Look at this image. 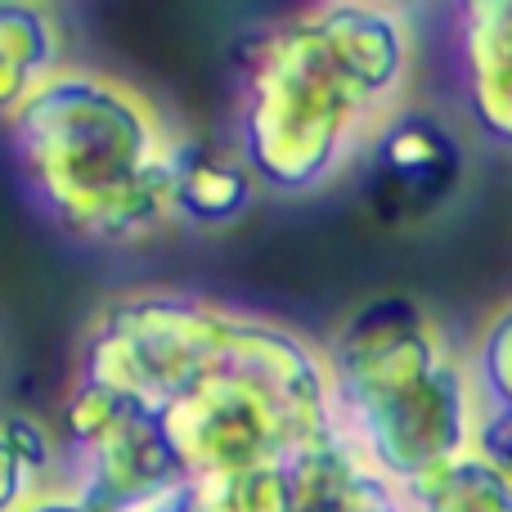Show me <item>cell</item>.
<instances>
[{"instance_id": "cell-1", "label": "cell", "mask_w": 512, "mask_h": 512, "mask_svg": "<svg viewBox=\"0 0 512 512\" xmlns=\"http://www.w3.org/2000/svg\"><path fill=\"white\" fill-rule=\"evenodd\" d=\"M243 162L274 194H315L378 135L414 72L400 9L333 0L243 36Z\"/></svg>"}, {"instance_id": "cell-2", "label": "cell", "mask_w": 512, "mask_h": 512, "mask_svg": "<svg viewBox=\"0 0 512 512\" xmlns=\"http://www.w3.org/2000/svg\"><path fill=\"white\" fill-rule=\"evenodd\" d=\"M14 149L41 203L72 234L135 243L176 221V135L135 86L59 68L14 117Z\"/></svg>"}, {"instance_id": "cell-3", "label": "cell", "mask_w": 512, "mask_h": 512, "mask_svg": "<svg viewBox=\"0 0 512 512\" xmlns=\"http://www.w3.org/2000/svg\"><path fill=\"white\" fill-rule=\"evenodd\" d=\"M337 427L400 490L472 454L481 400L445 328L409 297H373L324 351Z\"/></svg>"}, {"instance_id": "cell-4", "label": "cell", "mask_w": 512, "mask_h": 512, "mask_svg": "<svg viewBox=\"0 0 512 512\" xmlns=\"http://www.w3.org/2000/svg\"><path fill=\"white\" fill-rule=\"evenodd\" d=\"M189 481L288 468L342 432L328 364L288 324L234 315L203 378L153 414Z\"/></svg>"}, {"instance_id": "cell-5", "label": "cell", "mask_w": 512, "mask_h": 512, "mask_svg": "<svg viewBox=\"0 0 512 512\" xmlns=\"http://www.w3.org/2000/svg\"><path fill=\"white\" fill-rule=\"evenodd\" d=\"M225 324L230 310L171 292L113 301L86 337L81 382H99L144 414H158L203 378L221 351Z\"/></svg>"}, {"instance_id": "cell-6", "label": "cell", "mask_w": 512, "mask_h": 512, "mask_svg": "<svg viewBox=\"0 0 512 512\" xmlns=\"http://www.w3.org/2000/svg\"><path fill=\"white\" fill-rule=\"evenodd\" d=\"M468 180V149L459 131L432 108H396L364 149V207L378 225L414 230L459 198Z\"/></svg>"}, {"instance_id": "cell-7", "label": "cell", "mask_w": 512, "mask_h": 512, "mask_svg": "<svg viewBox=\"0 0 512 512\" xmlns=\"http://www.w3.org/2000/svg\"><path fill=\"white\" fill-rule=\"evenodd\" d=\"M459 81L472 126L512 153V0L459 9Z\"/></svg>"}, {"instance_id": "cell-8", "label": "cell", "mask_w": 512, "mask_h": 512, "mask_svg": "<svg viewBox=\"0 0 512 512\" xmlns=\"http://www.w3.org/2000/svg\"><path fill=\"white\" fill-rule=\"evenodd\" d=\"M288 512H409V504L351 436L333 432L288 463Z\"/></svg>"}, {"instance_id": "cell-9", "label": "cell", "mask_w": 512, "mask_h": 512, "mask_svg": "<svg viewBox=\"0 0 512 512\" xmlns=\"http://www.w3.org/2000/svg\"><path fill=\"white\" fill-rule=\"evenodd\" d=\"M176 481H189L185 468L176 463L171 445L162 441L153 414H140L113 441L81 454V481L72 495L95 512V508H113V504H126V499L153 495V490L176 486Z\"/></svg>"}, {"instance_id": "cell-10", "label": "cell", "mask_w": 512, "mask_h": 512, "mask_svg": "<svg viewBox=\"0 0 512 512\" xmlns=\"http://www.w3.org/2000/svg\"><path fill=\"white\" fill-rule=\"evenodd\" d=\"M256 176L243 153L212 140L176 144V221L189 225H234L256 203Z\"/></svg>"}, {"instance_id": "cell-11", "label": "cell", "mask_w": 512, "mask_h": 512, "mask_svg": "<svg viewBox=\"0 0 512 512\" xmlns=\"http://www.w3.org/2000/svg\"><path fill=\"white\" fill-rule=\"evenodd\" d=\"M59 68V18L36 0H0V113L14 117Z\"/></svg>"}, {"instance_id": "cell-12", "label": "cell", "mask_w": 512, "mask_h": 512, "mask_svg": "<svg viewBox=\"0 0 512 512\" xmlns=\"http://www.w3.org/2000/svg\"><path fill=\"white\" fill-rule=\"evenodd\" d=\"M409 512H512V481L477 450L405 490Z\"/></svg>"}, {"instance_id": "cell-13", "label": "cell", "mask_w": 512, "mask_h": 512, "mask_svg": "<svg viewBox=\"0 0 512 512\" xmlns=\"http://www.w3.org/2000/svg\"><path fill=\"white\" fill-rule=\"evenodd\" d=\"M194 512H288V468L194 481Z\"/></svg>"}, {"instance_id": "cell-14", "label": "cell", "mask_w": 512, "mask_h": 512, "mask_svg": "<svg viewBox=\"0 0 512 512\" xmlns=\"http://www.w3.org/2000/svg\"><path fill=\"white\" fill-rule=\"evenodd\" d=\"M140 414L144 409L131 405L126 396H117V391L99 387V382H77L68 409H63V436H68V445L77 454H90L104 441H113V436Z\"/></svg>"}, {"instance_id": "cell-15", "label": "cell", "mask_w": 512, "mask_h": 512, "mask_svg": "<svg viewBox=\"0 0 512 512\" xmlns=\"http://www.w3.org/2000/svg\"><path fill=\"white\" fill-rule=\"evenodd\" d=\"M472 387H477L481 409H504L512 414V301L504 310L490 315V324L481 328V342L468 360Z\"/></svg>"}, {"instance_id": "cell-16", "label": "cell", "mask_w": 512, "mask_h": 512, "mask_svg": "<svg viewBox=\"0 0 512 512\" xmlns=\"http://www.w3.org/2000/svg\"><path fill=\"white\" fill-rule=\"evenodd\" d=\"M0 432H5V441L14 445V454L23 459V468L32 472V477H41L54 463V436L45 432V423H36L32 414H5L0 418Z\"/></svg>"}, {"instance_id": "cell-17", "label": "cell", "mask_w": 512, "mask_h": 512, "mask_svg": "<svg viewBox=\"0 0 512 512\" xmlns=\"http://www.w3.org/2000/svg\"><path fill=\"white\" fill-rule=\"evenodd\" d=\"M472 450H477L481 459H490L512 481V414H504V409H481L477 445H472Z\"/></svg>"}, {"instance_id": "cell-18", "label": "cell", "mask_w": 512, "mask_h": 512, "mask_svg": "<svg viewBox=\"0 0 512 512\" xmlns=\"http://www.w3.org/2000/svg\"><path fill=\"white\" fill-rule=\"evenodd\" d=\"M32 495H36V477L23 468V459L0 432V512H18Z\"/></svg>"}, {"instance_id": "cell-19", "label": "cell", "mask_w": 512, "mask_h": 512, "mask_svg": "<svg viewBox=\"0 0 512 512\" xmlns=\"http://www.w3.org/2000/svg\"><path fill=\"white\" fill-rule=\"evenodd\" d=\"M95 512H194V481H176V486H162L153 495L126 499L113 508H95Z\"/></svg>"}, {"instance_id": "cell-20", "label": "cell", "mask_w": 512, "mask_h": 512, "mask_svg": "<svg viewBox=\"0 0 512 512\" xmlns=\"http://www.w3.org/2000/svg\"><path fill=\"white\" fill-rule=\"evenodd\" d=\"M18 512H90V508L72 490H63V495H32Z\"/></svg>"}]
</instances>
